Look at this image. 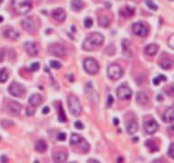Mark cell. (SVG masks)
<instances>
[{
	"label": "cell",
	"instance_id": "cell-1",
	"mask_svg": "<svg viewBox=\"0 0 174 163\" xmlns=\"http://www.w3.org/2000/svg\"><path fill=\"white\" fill-rule=\"evenodd\" d=\"M32 0H13V7L19 14H26L32 9Z\"/></svg>",
	"mask_w": 174,
	"mask_h": 163
},
{
	"label": "cell",
	"instance_id": "cell-2",
	"mask_svg": "<svg viewBox=\"0 0 174 163\" xmlns=\"http://www.w3.org/2000/svg\"><path fill=\"white\" fill-rule=\"evenodd\" d=\"M67 107H68L70 114L73 116H75V117L79 116L83 110V108H82V105L80 103L79 99L73 94L69 95L67 97Z\"/></svg>",
	"mask_w": 174,
	"mask_h": 163
},
{
	"label": "cell",
	"instance_id": "cell-3",
	"mask_svg": "<svg viewBox=\"0 0 174 163\" xmlns=\"http://www.w3.org/2000/svg\"><path fill=\"white\" fill-rule=\"evenodd\" d=\"M107 74L110 79H112L113 81H117V80H119L123 76L124 72H123L122 67L119 65L112 64L109 65L107 69Z\"/></svg>",
	"mask_w": 174,
	"mask_h": 163
},
{
	"label": "cell",
	"instance_id": "cell-4",
	"mask_svg": "<svg viewBox=\"0 0 174 163\" xmlns=\"http://www.w3.org/2000/svg\"><path fill=\"white\" fill-rule=\"evenodd\" d=\"M84 69L89 75H96L99 72L100 65L94 58L88 57L84 61Z\"/></svg>",
	"mask_w": 174,
	"mask_h": 163
},
{
	"label": "cell",
	"instance_id": "cell-5",
	"mask_svg": "<svg viewBox=\"0 0 174 163\" xmlns=\"http://www.w3.org/2000/svg\"><path fill=\"white\" fill-rule=\"evenodd\" d=\"M48 51L52 56L59 57H61L63 56H65L66 53V48L63 45L59 44V43H54V44L50 45L49 48H48Z\"/></svg>",
	"mask_w": 174,
	"mask_h": 163
},
{
	"label": "cell",
	"instance_id": "cell-6",
	"mask_svg": "<svg viewBox=\"0 0 174 163\" xmlns=\"http://www.w3.org/2000/svg\"><path fill=\"white\" fill-rule=\"evenodd\" d=\"M118 97L122 100H129L132 97V90L127 84H121L117 91Z\"/></svg>",
	"mask_w": 174,
	"mask_h": 163
},
{
	"label": "cell",
	"instance_id": "cell-7",
	"mask_svg": "<svg viewBox=\"0 0 174 163\" xmlns=\"http://www.w3.org/2000/svg\"><path fill=\"white\" fill-rule=\"evenodd\" d=\"M25 52L30 56V57H36L39 52H40V47L37 42L35 41H27L25 43Z\"/></svg>",
	"mask_w": 174,
	"mask_h": 163
},
{
	"label": "cell",
	"instance_id": "cell-8",
	"mask_svg": "<svg viewBox=\"0 0 174 163\" xmlns=\"http://www.w3.org/2000/svg\"><path fill=\"white\" fill-rule=\"evenodd\" d=\"M132 29H133V32L137 35V36H139V37H146L148 35V28L143 23H136L134 24L133 26H132Z\"/></svg>",
	"mask_w": 174,
	"mask_h": 163
},
{
	"label": "cell",
	"instance_id": "cell-9",
	"mask_svg": "<svg viewBox=\"0 0 174 163\" xmlns=\"http://www.w3.org/2000/svg\"><path fill=\"white\" fill-rule=\"evenodd\" d=\"M8 91L14 97H22L25 93L24 86L16 82H13L8 87Z\"/></svg>",
	"mask_w": 174,
	"mask_h": 163
},
{
	"label": "cell",
	"instance_id": "cell-10",
	"mask_svg": "<svg viewBox=\"0 0 174 163\" xmlns=\"http://www.w3.org/2000/svg\"><path fill=\"white\" fill-rule=\"evenodd\" d=\"M21 24L23 26L24 30L28 31L29 33H33L36 31L37 27H36V24L34 22V20L31 17L28 18H25L24 20H22Z\"/></svg>",
	"mask_w": 174,
	"mask_h": 163
},
{
	"label": "cell",
	"instance_id": "cell-11",
	"mask_svg": "<svg viewBox=\"0 0 174 163\" xmlns=\"http://www.w3.org/2000/svg\"><path fill=\"white\" fill-rule=\"evenodd\" d=\"M93 46V47H96V46H101L104 42V37L98 32H93L92 33L91 35H89L88 38L86 39Z\"/></svg>",
	"mask_w": 174,
	"mask_h": 163
},
{
	"label": "cell",
	"instance_id": "cell-12",
	"mask_svg": "<svg viewBox=\"0 0 174 163\" xmlns=\"http://www.w3.org/2000/svg\"><path fill=\"white\" fill-rule=\"evenodd\" d=\"M144 127H145V130L147 134L153 135L159 129V125L154 119L152 118V119H149V120L145 122Z\"/></svg>",
	"mask_w": 174,
	"mask_h": 163
},
{
	"label": "cell",
	"instance_id": "cell-13",
	"mask_svg": "<svg viewBox=\"0 0 174 163\" xmlns=\"http://www.w3.org/2000/svg\"><path fill=\"white\" fill-rule=\"evenodd\" d=\"M52 18L54 20H56L57 22H59V23H62L66 20V13L65 12V10L63 8H56L52 11Z\"/></svg>",
	"mask_w": 174,
	"mask_h": 163
},
{
	"label": "cell",
	"instance_id": "cell-14",
	"mask_svg": "<svg viewBox=\"0 0 174 163\" xmlns=\"http://www.w3.org/2000/svg\"><path fill=\"white\" fill-rule=\"evenodd\" d=\"M52 159H53V161H54V162H66V160H67V154H66V152H65V151H63V150H57L56 152L53 153Z\"/></svg>",
	"mask_w": 174,
	"mask_h": 163
},
{
	"label": "cell",
	"instance_id": "cell-15",
	"mask_svg": "<svg viewBox=\"0 0 174 163\" xmlns=\"http://www.w3.org/2000/svg\"><path fill=\"white\" fill-rule=\"evenodd\" d=\"M4 36L12 40H17L20 38V33L13 28H6L4 31Z\"/></svg>",
	"mask_w": 174,
	"mask_h": 163
},
{
	"label": "cell",
	"instance_id": "cell-16",
	"mask_svg": "<svg viewBox=\"0 0 174 163\" xmlns=\"http://www.w3.org/2000/svg\"><path fill=\"white\" fill-rule=\"evenodd\" d=\"M136 100L138 105L141 106H146L150 102L149 97L147 96V94L144 91H138L136 96Z\"/></svg>",
	"mask_w": 174,
	"mask_h": 163
},
{
	"label": "cell",
	"instance_id": "cell-17",
	"mask_svg": "<svg viewBox=\"0 0 174 163\" xmlns=\"http://www.w3.org/2000/svg\"><path fill=\"white\" fill-rule=\"evenodd\" d=\"M8 111L11 113L12 115L14 116H18L20 112H21V109H22V106L17 102V101H11L9 104H8Z\"/></svg>",
	"mask_w": 174,
	"mask_h": 163
},
{
	"label": "cell",
	"instance_id": "cell-18",
	"mask_svg": "<svg viewBox=\"0 0 174 163\" xmlns=\"http://www.w3.org/2000/svg\"><path fill=\"white\" fill-rule=\"evenodd\" d=\"M174 107L172 106L171 108H169L164 114L162 115V120L166 123H172L174 119Z\"/></svg>",
	"mask_w": 174,
	"mask_h": 163
},
{
	"label": "cell",
	"instance_id": "cell-19",
	"mask_svg": "<svg viewBox=\"0 0 174 163\" xmlns=\"http://www.w3.org/2000/svg\"><path fill=\"white\" fill-rule=\"evenodd\" d=\"M135 13V8L131 7L129 6H125L120 10H119V14L123 16L125 18H129L132 17Z\"/></svg>",
	"mask_w": 174,
	"mask_h": 163
},
{
	"label": "cell",
	"instance_id": "cell-20",
	"mask_svg": "<svg viewBox=\"0 0 174 163\" xmlns=\"http://www.w3.org/2000/svg\"><path fill=\"white\" fill-rule=\"evenodd\" d=\"M159 51V46L156 44H149L145 48V52L146 55H148L150 57H153L155 56Z\"/></svg>",
	"mask_w": 174,
	"mask_h": 163
},
{
	"label": "cell",
	"instance_id": "cell-21",
	"mask_svg": "<svg viewBox=\"0 0 174 163\" xmlns=\"http://www.w3.org/2000/svg\"><path fill=\"white\" fill-rule=\"evenodd\" d=\"M29 103H30V105L32 106V107H37L40 104L42 103V98H41V96H40V94H38V93L32 94V95L30 97V99H29Z\"/></svg>",
	"mask_w": 174,
	"mask_h": 163
},
{
	"label": "cell",
	"instance_id": "cell-22",
	"mask_svg": "<svg viewBox=\"0 0 174 163\" xmlns=\"http://www.w3.org/2000/svg\"><path fill=\"white\" fill-rule=\"evenodd\" d=\"M47 149H48V144L44 140L40 139L35 143V150L39 152H44L47 150Z\"/></svg>",
	"mask_w": 174,
	"mask_h": 163
},
{
	"label": "cell",
	"instance_id": "cell-23",
	"mask_svg": "<svg viewBox=\"0 0 174 163\" xmlns=\"http://www.w3.org/2000/svg\"><path fill=\"white\" fill-rule=\"evenodd\" d=\"M159 65H160L161 68L168 70V69L172 68V60L170 57H164L161 59V61L159 62Z\"/></svg>",
	"mask_w": 174,
	"mask_h": 163
},
{
	"label": "cell",
	"instance_id": "cell-24",
	"mask_svg": "<svg viewBox=\"0 0 174 163\" xmlns=\"http://www.w3.org/2000/svg\"><path fill=\"white\" fill-rule=\"evenodd\" d=\"M84 7V2L82 0H72L71 8L75 12H80Z\"/></svg>",
	"mask_w": 174,
	"mask_h": 163
},
{
	"label": "cell",
	"instance_id": "cell-25",
	"mask_svg": "<svg viewBox=\"0 0 174 163\" xmlns=\"http://www.w3.org/2000/svg\"><path fill=\"white\" fill-rule=\"evenodd\" d=\"M137 129H138V125H137V121H135V120H131L127 125V131L130 135H133L136 132H137Z\"/></svg>",
	"mask_w": 174,
	"mask_h": 163
},
{
	"label": "cell",
	"instance_id": "cell-26",
	"mask_svg": "<svg viewBox=\"0 0 174 163\" xmlns=\"http://www.w3.org/2000/svg\"><path fill=\"white\" fill-rule=\"evenodd\" d=\"M146 146L149 149L151 152H155V151H158L159 150V147L158 145L156 144V143L153 140H147L146 143Z\"/></svg>",
	"mask_w": 174,
	"mask_h": 163
},
{
	"label": "cell",
	"instance_id": "cell-27",
	"mask_svg": "<svg viewBox=\"0 0 174 163\" xmlns=\"http://www.w3.org/2000/svg\"><path fill=\"white\" fill-rule=\"evenodd\" d=\"M98 24L100 27H103V28L109 27L110 26V20H109V18L107 16L100 15L99 18H98Z\"/></svg>",
	"mask_w": 174,
	"mask_h": 163
},
{
	"label": "cell",
	"instance_id": "cell-28",
	"mask_svg": "<svg viewBox=\"0 0 174 163\" xmlns=\"http://www.w3.org/2000/svg\"><path fill=\"white\" fill-rule=\"evenodd\" d=\"M78 145H79L80 150H82L83 152H85V153H86L87 151L90 150V144L88 143V142H87L86 140L84 139V138L81 139V141L78 143Z\"/></svg>",
	"mask_w": 174,
	"mask_h": 163
},
{
	"label": "cell",
	"instance_id": "cell-29",
	"mask_svg": "<svg viewBox=\"0 0 174 163\" xmlns=\"http://www.w3.org/2000/svg\"><path fill=\"white\" fill-rule=\"evenodd\" d=\"M8 77H9V73H8L7 69L3 68L0 70V83H6L7 81Z\"/></svg>",
	"mask_w": 174,
	"mask_h": 163
},
{
	"label": "cell",
	"instance_id": "cell-30",
	"mask_svg": "<svg viewBox=\"0 0 174 163\" xmlns=\"http://www.w3.org/2000/svg\"><path fill=\"white\" fill-rule=\"evenodd\" d=\"M81 139H82V137L79 135L73 134L71 135V138H70V144L71 145H78V143H80Z\"/></svg>",
	"mask_w": 174,
	"mask_h": 163
},
{
	"label": "cell",
	"instance_id": "cell-31",
	"mask_svg": "<svg viewBox=\"0 0 174 163\" xmlns=\"http://www.w3.org/2000/svg\"><path fill=\"white\" fill-rule=\"evenodd\" d=\"M59 120L60 122H66V115H65V112L63 110L62 106L60 103L59 104Z\"/></svg>",
	"mask_w": 174,
	"mask_h": 163
},
{
	"label": "cell",
	"instance_id": "cell-32",
	"mask_svg": "<svg viewBox=\"0 0 174 163\" xmlns=\"http://www.w3.org/2000/svg\"><path fill=\"white\" fill-rule=\"evenodd\" d=\"M166 80H167L166 76H164V75H159L157 77L153 78V84H154V85H159V84H160V83H161L162 81H166Z\"/></svg>",
	"mask_w": 174,
	"mask_h": 163
},
{
	"label": "cell",
	"instance_id": "cell-33",
	"mask_svg": "<svg viewBox=\"0 0 174 163\" xmlns=\"http://www.w3.org/2000/svg\"><path fill=\"white\" fill-rule=\"evenodd\" d=\"M50 66L54 69H60L62 67V64L57 60H51L50 62Z\"/></svg>",
	"mask_w": 174,
	"mask_h": 163
},
{
	"label": "cell",
	"instance_id": "cell-34",
	"mask_svg": "<svg viewBox=\"0 0 174 163\" xmlns=\"http://www.w3.org/2000/svg\"><path fill=\"white\" fill-rule=\"evenodd\" d=\"M146 6L149 7L150 9L153 10V11H156L158 9V6H156V4L153 1V0H146Z\"/></svg>",
	"mask_w": 174,
	"mask_h": 163
},
{
	"label": "cell",
	"instance_id": "cell-35",
	"mask_svg": "<svg viewBox=\"0 0 174 163\" xmlns=\"http://www.w3.org/2000/svg\"><path fill=\"white\" fill-rule=\"evenodd\" d=\"M84 25L85 28H91L93 26V20L89 17H87L85 19V22H84Z\"/></svg>",
	"mask_w": 174,
	"mask_h": 163
},
{
	"label": "cell",
	"instance_id": "cell-36",
	"mask_svg": "<svg viewBox=\"0 0 174 163\" xmlns=\"http://www.w3.org/2000/svg\"><path fill=\"white\" fill-rule=\"evenodd\" d=\"M1 125H2L3 127L7 128V127H9V126H12V125H13V122L10 121V120H3V121L1 122Z\"/></svg>",
	"mask_w": 174,
	"mask_h": 163
},
{
	"label": "cell",
	"instance_id": "cell-37",
	"mask_svg": "<svg viewBox=\"0 0 174 163\" xmlns=\"http://www.w3.org/2000/svg\"><path fill=\"white\" fill-rule=\"evenodd\" d=\"M39 69H40V64L38 62L32 63V64L31 65V70H32V72H36Z\"/></svg>",
	"mask_w": 174,
	"mask_h": 163
},
{
	"label": "cell",
	"instance_id": "cell-38",
	"mask_svg": "<svg viewBox=\"0 0 174 163\" xmlns=\"http://www.w3.org/2000/svg\"><path fill=\"white\" fill-rule=\"evenodd\" d=\"M168 155L172 158V159H174V144L172 143L170 148H169V150H168Z\"/></svg>",
	"mask_w": 174,
	"mask_h": 163
},
{
	"label": "cell",
	"instance_id": "cell-39",
	"mask_svg": "<svg viewBox=\"0 0 174 163\" xmlns=\"http://www.w3.org/2000/svg\"><path fill=\"white\" fill-rule=\"evenodd\" d=\"M173 34L171 36V37L169 38V39H168V45H169V47L172 49V50H173L174 49V44H173V40H174V39H173Z\"/></svg>",
	"mask_w": 174,
	"mask_h": 163
},
{
	"label": "cell",
	"instance_id": "cell-40",
	"mask_svg": "<svg viewBox=\"0 0 174 163\" xmlns=\"http://www.w3.org/2000/svg\"><path fill=\"white\" fill-rule=\"evenodd\" d=\"M35 113V110L32 109V108H31V107H28L27 109H26V114H27V116H29V117H31V116H32L33 114Z\"/></svg>",
	"mask_w": 174,
	"mask_h": 163
},
{
	"label": "cell",
	"instance_id": "cell-41",
	"mask_svg": "<svg viewBox=\"0 0 174 163\" xmlns=\"http://www.w3.org/2000/svg\"><path fill=\"white\" fill-rule=\"evenodd\" d=\"M66 139V135L65 133H59V134L58 135V140H59V141L64 142Z\"/></svg>",
	"mask_w": 174,
	"mask_h": 163
},
{
	"label": "cell",
	"instance_id": "cell-42",
	"mask_svg": "<svg viewBox=\"0 0 174 163\" xmlns=\"http://www.w3.org/2000/svg\"><path fill=\"white\" fill-rule=\"evenodd\" d=\"M113 101H114L113 97H112V95H109V96H108V101H107V106H108V107H111L112 104H113Z\"/></svg>",
	"mask_w": 174,
	"mask_h": 163
},
{
	"label": "cell",
	"instance_id": "cell-43",
	"mask_svg": "<svg viewBox=\"0 0 174 163\" xmlns=\"http://www.w3.org/2000/svg\"><path fill=\"white\" fill-rule=\"evenodd\" d=\"M75 128H77V129H84V125L80 121H76L75 123Z\"/></svg>",
	"mask_w": 174,
	"mask_h": 163
},
{
	"label": "cell",
	"instance_id": "cell-44",
	"mask_svg": "<svg viewBox=\"0 0 174 163\" xmlns=\"http://www.w3.org/2000/svg\"><path fill=\"white\" fill-rule=\"evenodd\" d=\"M4 58H5V52L3 50H0V63L4 61Z\"/></svg>",
	"mask_w": 174,
	"mask_h": 163
},
{
	"label": "cell",
	"instance_id": "cell-45",
	"mask_svg": "<svg viewBox=\"0 0 174 163\" xmlns=\"http://www.w3.org/2000/svg\"><path fill=\"white\" fill-rule=\"evenodd\" d=\"M49 112H50V108L49 107H44L43 109H42V113L46 115V114H48Z\"/></svg>",
	"mask_w": 174,
	"mask_h": 163
},
{
	"label": "cell",
	"instance_id": "cell-46",
	"mask_svg": "<svg viewBox=\"0 0 174 163\" xmlns=\"http://www.w3.org/2000/svg\"><path fill=\"white\" fill-rule=\"evenodd\" d=\"M1 161H2V162H7V161H7V157L5 156V155H3V156L1 157Z\"/></svg>",
	"mask_w": 174,
	"mask_h": 163
},
{
	"label": "cell",
	"instance_id": "cell-47",
	"mask_svg": "<svg viewBox=\"0 0 174 163\" xmlns=\"http://www.w3.org/2000/svg\"><path fill=\"white\" fill-rule=\"evenodd\" d=\"M113 123L115 125H119V119L118 118H113Z\"/></svg>",
	"mask_w": 174,
	"mask_h": 163
},
{
	"label": "cell",
	"instance_id": "cell-48",
	"mask_svg": "<svg viewBox=\"0 0 174 163\" xmlns=\"http://www.w3.org/2000/svg\"><path fill=\"white\" fill-rule=\"evenodd\" d=\"M157 100H159V101H162V100H163V98H162V95H161V94H159V95L157 96Z\"/></svg>",
	"mask_w": 174,
	"mask_h": 163
},
{
	"label": "cell",
	"instance_id": "cell-49",
	"mask_svg": "<svg viewBox=\"0 0 174 163\" xmlns=\"http://www.w3.org/2000/svg\"><path fill=\"white\" fill-rule=\"evenodd\" d=\"M88 162H96V163H98V162H99V161H94V160H92V159H91V160H89V161H88Z\"/></svg>",
	"mask_w": 174,
	"mask_h": 163
},
{
	"label": "cell",
	"instance_id": "cell-50",
	"mask_svg": "<svg viewBox=\"0 0 174 163\" xmlns=\"http://www.w3.org/2000/svg\"><path fill=\"white\" fill-rule=\"evenodd\" d=\"M3 20H4V18L0 15V23H2V22H3Z\"/></svg>",
	"mask_w": 174,
	"mask_h": 163
},
{
	"label": "cell",
	"instance_id": "cell-51",
	"mask_svg": "<svg viewBox=\"0 0 174 163\" xmlns=\"http://www.w3.org/2000/svg\"><path fill=\"white\" fill-rule=\"evenodd\" d=\"M118 161H119H119H122V158H119Z\"/></svg>",
	"mask_w": 174,
	"mask_h": 163
},
{
	"label": "cell",
	"instance_id": "cell-52",
	"mask_svg": "<svg viewBox=\"0 0 174 163\" xmlns=\"http://www.w3.org/2000/svg\"><path fill=\"white\" fill-rule=\"evenodd\" d=\"M137 140H138V139H137V137L134 138V141H136V142H137Z\"/></svg>",
	"mask_w": 174,
	"mask_h": 163
},
{
	"label": "cell",
	"instance_id": "cell-53",
	"mask_svg": "<svg viewBox=\"0 0 174 163\" xmlns=\"http://www.w3.org/2000/svg\"><path fill=\"white\" fill-rule=\"evenodd\" d=\"M3 1H4V0H0V4H1V3H3Z\"/></svg>",
	"mask_w": 174,
	"mask_h": 163
}]
</instances>
